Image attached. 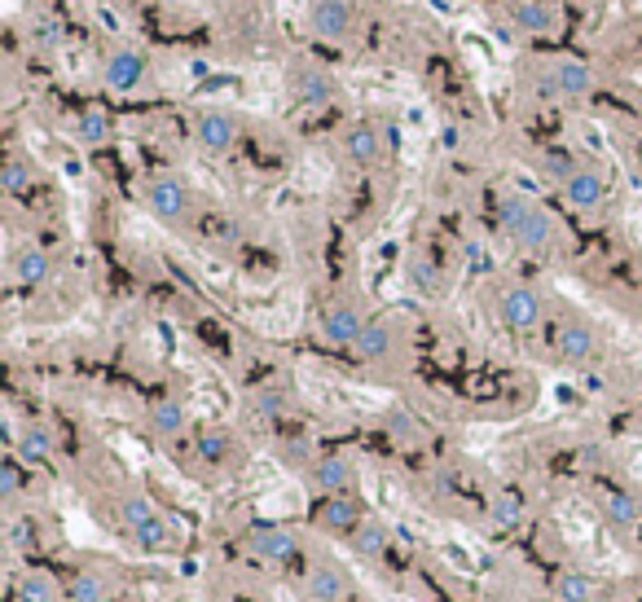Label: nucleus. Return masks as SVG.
I'll list each match as a JSON object with an SVG mask.
<instances>
[{
	"label": "nucleus",
	"instance_id": "393cba45",
	"mask_svg": "<svg viewBox=\"0 0 642 602\" xmlns=\"http://www.w3.org/2000/svg\"><path fill=\"white\" fill-rule=\"evenodd\" d=\"M19 453H23L27 462H45V458L54 453V436H49L45 427H27L23 440H19Z\"/></svg>",
	"mask_w": 642,
	"mask_h": 602
},
{
	"label": "nucleus",
	"instance_id": "aec40b11",
	"mask_svg": "<svg viewBox=\"0 0 642 602\" xmlns=\"http://www.w3.org/2000/svg\"><path fill=\"white\" fill-rule=\"evenodd\" d=\"M150 427H154L159 436L185 431V405H181V401H159V405L150 409Z\"/></svg>",
	"mask_w": 642,
	"mask_h": 602
},
{
	"label": "nucleus",
	"instance_id": "ea45409f",
	"mask_svg": "<svg viewBox=\"0 0 642 602\" xmlns=\"http://www.w3.org/2000/svg\"><path fill=\"white\" fill-rule=\"evenodd\" d=\"M273 602H295V593H290V589H277V593H273Z\"/></svg>",
	"mask_w": 642,
	"mask_h": 602
},
{
	"label": "nucleus",
	"instance_id": "6ab92c4d",
	"mask_svg": "<svg viewBox=\"0 0 642 602\" xmlns=\"http://www.w3.org/2000/svg\"><path fill=\"white\" fill-rule=\"evenodd\" d=\"M554 589H559V602H594L598 598V584L585 571H563Z\"/></svg>",
	"mask_w": 642,
	"mask_h": 602
},
{
	"label": "nucleus",
	"instance_id": "bb28decb",
	"mask_svg": "<svg viewBox=\"0 0 642 602\" xmlns=\"http://www.w3.org/2000/svg\"><path fill=\"white\" fill-rule=\"evenodd\" d=\"M603 506H607V514H611L616 523H624V528L642 519V506H638L633 497H624V493H607V497H603Z\"/></svg>",
	"mask_w": 642,
	"mask_h": 602
},
{
	"label": "nucleus",
	"instance_id": "cd10ccee",
	"mask_svg": "<svg viewBox=\"0 0 642 602\" xmlns=\"http://www.w3.org/2000/svg\"><path fill=\"white\" fill-rule=\"evenodd\" d=\"M141 545H150V549H159V545H172V523L163 519V514H154L150 523H141L137 532H133Z\"/></svg>",
	"mask_w": 642,
	"mask_h": 602
},
{
	"label": "nucleus",
	"instance_id": "7c9ffc66",
	"mask_svg": "<svg viewBox=\"0 0 642 602\" xmlns=\"http://www.w3.org/2000/svg\"><path fill=\"white\" fill-rule=\"evenodd\" d=\"M0 185H5L10 194H23V189L32 185V167H27L23 159H10V163H5V176H0Z\"/></svg>",
	"mask_w": 642,
	"mask_h": 602
},
{
	"label": "nucleus",
	"instance_id": "b1692460",
	"mask_svg": "<svg viewBox=\"0 0 642 602\" xmlns=\"http://www.w3.org/2000/svg\"><path fill=\"white\" fill-rule=\"evenodd\" d=\"M19 281H27V286H36V281H45L49 277V255L45 251H36V246H27L23 255H19Z\"/></svg>",
	"mask_w": 642,
	"mask_h": 602
},
{
	"label": "nucleus",
	"instance_id": "c9c22d12",
	"mask_svg": "<svg viewBox=\"0 0 642 602\" xmlns=\"http://www.w3.org/2000/svg\"><path fill=\"white\" fill-rule=\"evenodd\" d=\"M32 36H36V45H54L58 40V23L54 19H41V27H32Z\"/></svg>",
	"mask_w": 642,
	"mask_h": 602
},
{
	"label": "nucleus",
	"instance_id": "4c0bfd02",
	"mask_svg": "<svg viewBox=\"0 0 642 602\" xmlns=\"http://www.w3.org/2000/svg\"><path fill=\"white\" fill-rule=\"evenodd\" d=\"M414 281L427 286V290H436V268L432 264H414Z\"/></svg>",
	"mask_w": 642,
	"mask_h": 602
},
{
	"label": "nucleus",
	"instance_id": "f8f14e48",
	"mask_svg": "<svg viewBox=\"0 0 642 602\" xmlns=\"http://www.w3.org/2000/svg\"><path fill=\"white\" fill-rule=\"evenodd\" d=\"M511 23H515V32H524V36H546V32H554L559 14H554L550 0H519V5L511 10Z\"/></svg>",
	"mask_w": 642,
	"mask_h": 602
},
{
	"label": "nucleus",
	"instance_id": "f257e3e1",
	"mask_svg": "<svg viewBox=\"0 0 642 602\" xmlns=\"http://www.w3.org/2000/svg\"><path fill=\"white\" fill-rule=\"evenodd\" d=\"M554 519H559V532L568 536V545H576V549L594 554L598 563H620L616 545H607V532L598 528L594 510H589L581 497H568V501H559V506H554Z\"/></svg>",
	"mask_w": 642,
	"mask_h": 602
},
{
	"label": "nucleus",
	"instance_id": "1a4fd4ad",
	"mask_svg": "<svg viewBox=\"0 0 642 602\" xmlns=\"http://www.w3.org/2000/svg\"><path fill=\"white\" fill-rule=\"evenodd\" d=\"M546 89H550L554 97L581 102V97H589V89H594V71H589L585 62H576V58H563V62H559V67L550 71Z\"/></svg>",
	"mask_w": 642,
	"mask_h": 602
},
{
	"label": "nucleus",
	"instance_id": "7ed1b4c3",
	"mask_svg": "<svg viewBox=\"0 0 642 602\" xmlns=\"http://www.w3.org/2000/svg\"><path fill=\"white\" fill-rule=\"evenodd\" d=\"M353 23H357L353 0H312V5H308V32L317 40L344 45L353 36Z\"/></svg>",
	"mask_w": 642,
	"mask_h": 602
},
{
	"label": "nucleus",
	"instance_id": "a211bd4d",
	"mask_svg": "<svg viewBox=\"0 0 642 602\" xmlns=\"http://www.w3.org/2000/svg\"><path fill=\"white\" fill-rule=\"evenodd\" d=\"M308 593H312V602H340L348 593V580L335 567H317L312 580H308Z\"/></svg>",
	"mask_w": 642,
	"mask_h": 602
},
{
	"label": "nucleus",
	"instance_id": "ddd939ff",
	"mask_svg": "<svg viewBox=\"0 0 642 602\" xmlns=\"http://www.w3.org/2000/svg\"><path fill=\"white\" fill-rule=\"evenodd\" d=\"M344 150H348V159H353V163L370 167V163H379V154H383V137H379V128H375V124H357V128H348Z\"/></svg>",
	"mask_w": 642,
	"mask_h": 602
},
{
	"label": "nucleus",
	"instance_id": "2f4dec72",
	"mask_svg": "<svg viewBox=\"0 0 642 602\" xmlns=\"http://www.w3.org/2000/svg\"><path fill=\"white\" fill-rule=\"evenodd\" d=\"M326 523H331V528H353V523H357V501L335 497V501L326 506Z\"/></svg>",
	"mask_w": 642,
	"mask_h": 602
},
{
	"label": "nucleus",
	"instance_id": "4468645a",
	"mask_svg": "<svg viewBox=\"0 0 642 602\" xmlns=\"http://www.w3.org/2000/svg\"><path fill=\"white\" fill-rule=\"evenodd\" d=\"M295 93H299L303 106H326V102L335 97V80H331L326 71H317V67H303V71L295 76Z\"/></svg>",
	"mask_w": 642,
	"mask_h": 602
},
{
	"label": "nucleus",
	"instance_id": "e433bc0d",
	"mask_svg": "<svg viewBox=\"0 0 642 602\" xmlns=\"http://www.w3.org/2000/svg\"><path fill=\"white\" fill-rule=\"evenodd\" d=\"M255 405H260V414H264V418H273V414H282V396H277V392H264V396H260Z\"/></svg>",
	"mask_w": 642,
	"mask_h": 602
},
{
	"label": "nucleus",
	"instance_id": "9b49d317",
	"mask_svg": "<svg viewBox=\"0 0 642 602\" xmlns=\"http://www.w3.org/2000/svg\"><path fill=\"white\" fill-rule=\"evenodd\" d=\"M563 198H568L576 211H594V207L607 198V185H603V176H598V172L576 167V172L563 181Z\"/></svg>",
	"mask_w": 642,
	"mask_h": 602
},
{
	"label": "nucleus",
	"instance_id": "58836bf2",
	"mask_svg": "<svg viewBox=\"0 0 642 602\" xmlns=\"http://www.w3.org/2000/svg\"><path fill=\"white\" fill-rule=\"evenodd\" d=\"M629 471L638 475V484H642V440H633L629 444Z\"/></svg>",
	"mask_w": 642,
	"mask_h": 602
},
{
	"label": "nucleus",
	"instance_id": "a878e982",
	"mask_svg": "<svg viewBox=\"0 0 642 602\" xmlns=\"http://www.w3.org/2000/svg\"><path fill=\"white\" fill-rule=\"evenodd\" d=\"M489 514H493V528H515V523H519V514H524L519 493H497Z\"/></svg>",
	"mask_w": 642,
	"mask_h": 602
},
{
	"label": "nucleus",
	"instance_id": "4be33fe9",
	"mask_svg": "<svg viewBox=\"0 0 642 602\" xmlns=\"http://www.w3.org/2000/svg\"><path fill=\"white\" fill-rule=\"evenodd\" d=\"M299 510H303V493H299V488H290L286 497H282V488H273V493L260 497V514H268V519H277V514H299Z\"/></svg>",
	"mask_w": 642,
	"mask_h": 602
},
{
	"label": "nucleus",
	"instance_id": "423d86ee",
	"mask_svg": "<svg viewBox=\"0 0 642 602\" xmlns=\"http://www.w3.org/2000/svg\"><path fill=\"white\" fill-rule=\"evenodd\" d=\"M194 137L207 154H229L233 141H238V119L225 115V111H203L198 124H194Z\"/></svg>",
	"mask_w": 642,
	"mask_h": 602
},
{
	"label": "nucleus",
	"instance_id": "2eb2a0df",
	"mask_svg": "<svg viewBox=\"0 0 642 602\" xmlns=\"http://www.w3.org/2000/svg\"><path fill=\"white\" fill-rule=\"evenodd\" d=\"M353 479H357V466L348 458H321L317 462V488L321 493H344V488H353Z\"/></svg>",
	"mask_w": 642,
	"mask_h": 602
},
{
	"label": "nucleus",
	"instance_id": "f704fd0d",
	"mask_svg": "<svg viewBox=\"0 0 642 602\" xmlns=\"http://www.w3.org/2000/svg\"><path fill=\"white\" fill-rule=\"evenodd\" d=\"M383 541H388V528H383V523H362V549H366V554H379Z\"/></svg>",
	"mask_w": 642,
	"mask_h": 602
},
{
	"label": "nucleus",
	"instance_id": "c756f323",
	"mask_svg": "<svg viewBox=\"0 0 642 602\" xmlns=\"http://www.w3.org/2000/svg\"><path fill=\"white\" fill-rule=\"evenodd\" d=\"M71 602H106V589H102V580H98L93 571H84V576L71 584Z\"/></svg>",
	"mask_w": 642,
	"mask_h": 602
},
{
	"label": "nucleus",
	"instance_id": "f3484780",
	"mask_svg": "<svg viewBox=\"0 0 642 602\" xmlns=\"http://www.w3.org/2000/svg\"><path fill=\"white\" fill-rule=\"evenodd\" d=\"M251 549H255L260 558H268V563H282V558L295 554V536H290L286 528H268V532H255V536H251Z\"/></svg>",
	"mask_w": 642,
	"mask_h": 602
},
{
	"label": "nucleus",
	"instance_id": "f03ea898",
	"mask_svg": "<svg viewBox=\"0 0 642 602\" xmlns=\"http://www.w3.org/2000/svg\"><path fill=\"white\" fill-rule=\"evenodd\" d=\"M502 224H506V233H511L519 246H528V251H546V246L554 242V220H550L537 202H528V198H506V202H502Z\"/></svg>",
	"mask_w": 642,
	"mask_h": 602
},
{
	"label": "nucleus",
	"instance_id": "412c9836",
	"mask_svg": "<svg viewBox=\"0 0 642 602\" xmlns=\"http://www.w3.org/2000/svg\"><path fill=\"white\" fill-rule=\"evenodd\" d=\"M76 137H80L84 146H106V137H111V119H106L102 111H84V115L76 119Z\"/></svg>",
	"mask_w": 642,
	"mask_h": 602
},
{
	"label": "nucleus",
	"instance_id": "dca6fc26",
	"mask_svg": "<svg viewBox=\"0 0 642 602\" xmlns=\"http://www.w3.org/2000/svg\"><path fill=\"white\" fill-rule=\"evenodd\" d=\"M392 326L388 322H370L366 331H362V339H357V357L362 361H383L388 352H392Z\"/></svg>",
	"mask_w": 642,
	"mask_h": 602
},
{
	"label": "nucleus",
	"instance_id": "20e7f679",
	"mask_svg": "<svg viewBox=\"0 0 642 602\" xmlns=\"http://www.w3.org/2000/svg\"><path fill=\"white\" fill-rule=\"evenodd\" d=\"M497 313H502V322H506L511 331L528 335V331L541 326V294H537L532 286H511V290H502Z\"/></svg>",
	"mask_w": 642,
	"mask_h": 602
},
{
	"label": "nucleus",
	"instance_id": "6e6552de",
	"mask_svg": "<svg viewBox=\"0 0 642 602\" xmlns=\"http://www.w3.org/2000/svg\"><path fill=\"white\" fill-rule=\"evenodd\" d=\"M370 322L362 317V309L357 304H335V309H326V317H321V335H326L331 344H340V348H357V339H362V331H366Z\"/></svg>",
	"mask_w": 642,
	"mask_h": 602
},
{
	"label": "nucleus",
	"instance_id": "9d476101",
	"mask_svg": "<svg viewBox=\"0 0 642 602\" xmlns=\"http://www.w3.org/2000/svg\"><path fill=\"white\" fill-rule=\"evenodd\" d=\"M102 76H106V84H111L115 93H128V89L141 84V76H146V58H141L137 49H115V54L106 58Z\"/></svg>",
	"mask_w": 642,
	"mask_h": 602
},
{
	"label": "nucleus",
	"instance_id": "c85d7f7f",
	"mask_svg": "<svg viewBox=\"0 0 642 602\" xmlns=\"http://www.w3.org/2000/svg\"><path fill=\"white\" fill-rule=\"evenodd\" d=\"M119 514H124V523L137 532V528H141V523H150L159 510H154L146 497H124V501H119Z\"/></svg>",
	"mask_w": 642,
	"mask_h": 602
},
{
	"label": "nucleus",
	"instance_id": "473e14b6",
	"mask_svg": "<svg viewBox=\"0 0 642 602\" xmlns=\"http://www.w3.org/2000/svg\"><path fill=\"white\" fill-rule=\"evenodd\" d=\"M19 488H23L19 462H14V458H10V462H0V497H5V501H14V497H19Z\"/></svg>",
	"mask_w": 642,
	"mask_h": 602
},
{
	"label": "nucleus",
	"instance_id": "0eeeda50",
	"mask_svg": "<svg viewBox=\"0 0 642 602\" xmlns=\"http://www.w3.org/2000/svg\"><path fill=\"white\" fill-rule=\"evenodd\" d=\"M554 352H559V361H568V366H585V361L598 357V335H594L585 322H563L559 335H554Z\"/></svg>",
	"mask_w": 642,
	"mask_h": 602
},
{
	"label": "nucleus",
	"instance_id": "5701e85b",
	"mask_svg": "<svg viewBox=\"0 0 642 602\" xmlns=\"http://www.w3.org/2000/svg\"><path fill=\"white\" fill-rule=\"evenodd\" d=\"M19 602H58V584L45 571H32L19 580Z\"/></svg>",
	"mask_w": 642,
	"mask_h": 602
},
{
	"label": "nucleus",
	"instance_id": "39448f33",
	"mask_svg": "<svg viewBox=\"0 0 642 602\" xmlns=\"http://www.w3.org/2000/svg\"><path fill=\"white\" fill-rule=\"evenodd\" d=\"M146 202H150V211H154L159 220H168V224H181V220L190 216V189H185L176 176H159V181L146 189Z\"/></svg>",
	"mask_w": 642,
	"mask_h": 602
},
{
	"label": "nucleus",
	"instance_id": "72a5a7b5",
	"mask_svg": "<svg viewBox=\"0 0 642 602\" xmlns=\"http://www.w3.org/2000/svg\"><path fill=\"white\" fill-rule=\"evenodd\" d=\"M225 449H229V440H225V431H207V436L198 440V453H203L207 462H220V458H225Z\"/></svg>",
	"mask_w": 642,
	"mask_h": 602
}]
</instances>
